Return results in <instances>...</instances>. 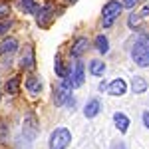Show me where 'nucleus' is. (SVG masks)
<instances>
[{
	"instance_id": "1",
	"label": "nucleus",
	"mask_w": 149,
	"mask_h": 149,
	"mask_svg": "<svg viewBox=\"0 0 149 149\" xmlns=\"http://www.w3.org/2000/svg\"><path fill=\"white\" fill-rule=\"evenodd\" d=\"M72 141V133L66 127H58L50 135V149H66Z\"/></svg>"
},
{
	"instance_id": "2",
	"label": "nucleus",
	"mask_w": 149,
	"mask_h": 149,
	"mask_svg": "<svg viewBox=\"0 0 149 149\" xmlns=\"http://www.w3.org/2000/svg\"><path fill=\"white\" fill-rule=\"evenodd\" d=\"M121 8H123V4L117 2V0H109V2L103 6V28H109V26L115 22V18L119 16Z\"/></svg>"
},
{
	"instance_id": "3",
	"label": "nucleus",
	"mask_w": 149,
	"mask_h": 149,
	"mask_svg": "<svg viewBox=\"0 0 149 149\" xmlns=\"http://www.w3.org/2000/svg\"><path fill=\"white\" fill-rule=\"evenodd\" d=\"M131 56H133V62H135L137 66H141V68H147V66H149V48H145L141 42L135 44L133 52H131Z\"/></svg>"
},
{
	"instance_id": "4",
	"label": "nucleus",
	"mask_w": 149,
	"mask_h": 149,
	"mask_svg": "<svg viewBox=\"0 0 149 149\" xmlns=\"http://www.w3.org/2000/svg\"><path fill=\"white\" fill-rule=\"evenodd\" d=\"M24 137L28 139V141H32V139L38 135V123H36V117L32 113H28L24 117V129H22Z\"/></svg>"
},
{
	"instance_id": "5",
	"label": "nucleus",
	"mask_w": 149,
	"mask_h": 149,
	"mask_svg": "<svg viewBox=\"0 0 149 149\" xmlns=\"http://www.w3.org/2000/svg\"><path fill=\"white\" fill-rule=\"evenodd\" d=\"M52 16H54V6H52V4H48L46 8H40V12L36 14V18H38V24H40V26H48V22H50Z\"/></svg>"
},
{
	"instance_id": "6",
	"label": "nucleus",
	"mask_w": 149,
	"mask_h": 149,
	"mask_svg": "<svg viewBox=\"0 0 149 149\" xmlns=\"http://www.w3.org/2000/svg\"><path fill=\"white\" fill-rule=\"evenodd\" d=\"M127 90V84L121 78H117V80H113L109 86H107V92L111 93V95H123Z\"/></svg>"
},
{
	"instance_id": "7",
	"label": "nucleus",
	"mask_w": 149,
	"mask_h": 149,
	"mask_svg": "<svg viewBox=\"0 0 149 149\" xmlns=\"http://www.w3.org/2000/svg\"><path fill=\"white\" fill-rule=\"evenodd\" d=\"M20 66L22 68H32L34 66V50H32V46H26L22 52V56H20Z\"/></svg>"
},
{
	"instance_id": "8",
	"label": "nucleus",
	"mask_w": 149,
	"mask_h": 149,
	"mask_svg": "<svg viewBox=\"0 0 149 149\" xmlns=\"http://www.w3.org/2000/svg\"><path fill=\"white\" fill-rule=\"evenodd\" d=\"M72 78H74V86L76 88H80V86H84V64L81 62H76V66H74V72H72Z\"/></svg>"
},
{
	"instance_id": "9",
	"label": "nucleus",
	"mask_w": 149,
	"mask_h": 149,
	"mask_svg": "<svg viewBox=\"0 0 149 149\" xmlns=\"http://www.w3.org/2000/svg\"><path fill=\"white\" fill-rule=\"evenodd\" d=\"M16 48H18V42H16V38H6V40H2V44H0V54H12V52H16Z\"/></svg>"
},
{
	"instance_id": "10",
	"label": "nucleus",
	"mask_w": 149,
	"mask_h": 149,
	"mask_svg": "<svg viewBox=\"0 0 149 149\" xmlns=\"http://www.w3.org/2000/svg\"><path fill=\"white\" fill-rule=\"evenodd\" d=\"M113 121H115V125H117V129H119L121 133H125V131H127V127H129V119H127L125 113H121V111L113 113Z\"/></svg>"
},
{
	"instance_id": "11",
	"label": "nucleus",
	"mask_w": 149,
	"mask_h": 149,
	"mask_svg": "<svg viewBox=\"0 0 149 149\" xmlns=\"http://www.w3.org/2000/svg\"><path fill=\"white\" fill-rule=\"evenodd\" d=\"M86 50H88V38H78L76 44H74V48H72V56L80 58Z\"/></svg>"
},
{
	"instance_id": "12",
	"label": "nucleus",
	"mask_w": 149,
	"mask_h": 149,
	"mask_svg": "<svg viewBox=\"0 0 149 149\" xmlns=\"http://www.w3.org/2000/svg\"><path fill=\"white\" fill-rule=\"evenodd\" d=\"M100 100H92V102L86 105V109H84V115L86 117H95V115L100 113Z\"/></svg>"
},
{
	"instance_id": "13",
	"label": "nucleus",
	"mask_w": 149,
	"mask_h": 149,
	"mask_svg": "<svg viewBox=\"0 0 149 149\" xmlns=\"http://www.w3.org/2000/svg\"><path fill=\"white\" fill-rule=\"evenodd\" d=\"M26 88H28L30 93H40L42 92V81H40V78H28L26 80Z\"/></svg>"
},
{
	"instance_id": "14",
	"label": "nucleus",
	"mask_w": 149,
	"mask_h": 149,
	"mask_svg": "<svg viewBox=\"0 0 149 149\" xmlns=\"http://www.w3.org/2000/svg\"><path fill=\"white\" fill-rule=\"evenodd\" d=\"M20 6H22V10L28 12V14H38V12H40V4H36L34 0H22Z\"/></svg>"
},
{
	"instance_id": "15",
	"label": "nucleus",
	"mask_w": 149,
	"mask_h": 149,
	"mask_svg": "<svg viewBox=\"0 0 149 149\" xmlns=\"http://www.w3.org/2000/svg\"><path fill=\"white\" fill-rule=\"evenodd\" d=\"M95 48H97V52H102V54H107V52H109V42H107V38L103 34H100L95 38Z\"/></svg>"
},
{
	"instance_id": "16",
	"label": "nucleus",
	"mask_w": 149,
	"mask_h": 149,
	"mask_svg": "<svg viewBox=\"0 0 149 149\" xmlns=\"http://www.w3.org/2000/svg\"><path fill=\"white\" fill-rule=\"evenodd\" d=\"M131 88H133V92H135V93H143L145 90H147V81L143 80L141 76H135V78H133V84H131Z\"/></svg>"
},
{
	"instance_id": "17",
	"label": "nucleus",
	"mask_w": 149,
	"mask_h": 149,
	"mask_svg": "<svg viewBox=\"0 0 149 149\" xmlns=\"http://www.w3.org/2000/svg\"><path fill=\"white\" fill-rule=\"evenodd\" d=\"M90 72H92L93 76H103V72H105V64L100 62V60H92V64H90Z\"/></svg>"
},
{
	"instance_id": "18",
	"label": "nucleus",
	"mask_w": 149,
	"mask_h": 149,
	"mask_svg": "<svg viewBox=\"0 0 149 149\" xmlns=\"http://www.w3.org/2000/svg\"><path fill=\"white\" fill-rule=\"evenodd\" d=\"M18 90H20V78H10V80L6 81V92L10 93V95L18 93Z\"/></svg>"
},
{
	"instance_id": "19",
	"label": "nucleus",
	"mask_w": 149,
	"mask_h": 149,
	"mask_svg": "<svg viewBox=\"0 0 149 149\" xmlns=\"http://www.w3.org/2000/svg\"><path fill=\"white\" fill-rule=\"evenodd\" d=\"M54 68H56V74H58V78H66L70 74V70L64 68V64H62V58L56 56V62H54Z\"/></svg>"
},
{
	"instance_id": "20",
	"label": "nucleus",
	"mask_w": 149,
	"mask_h": 149,
	"mask_svg": "<svg viewBox=\"0 0 149 149\" xmlns=\"http://www.w3.org/2000/svg\"><path fill=\"white\" fill-rule=\"evenodd\" d=\"M139 20H141V14H131V16H129V20H127L129 28H135V26L139 24Z\"/></svg>"
},
{
	"instance_id": "21",
	"label": "nucleus",
	"mask_w": 149,
	"mask_h": 149,
	"mask_svg": "<svg viewBox=\"0 0 149 149\" xmlns=\"http://www.w3.org/2000/svg\"><path fill=\"white\" fill-rule=\"evenodd\" d=\"M8 14H10V6L8 4H0V20L8 18Z\"/></svg>"
},
{
	"instance_id": "22",
	"label": "nucleus",
	"mask_w": 149,
	"mask_h": 149,
	"mask_svg": "<svg viewBox=\"0 0 149 149\" xmlns=\"http://www.w3.org/2000/svg\"><path fill=\"white\" fill-rule=\"evenodd\" d=\"M137 2H139V0H121V4H123L125 8H133Z\"/></svg>"
},
{
	"instance_id": "23",
	"label": "nucleus",
	"mask_w": 149,
	"mask_h": 149,
	"mask_svg": "<svg viewBox=\"0 0 149 149\" xmlns=\"http://www.w3.org/2000/svg\"><path fill=\"white\" fill-rule=\"evenodd\" d=\"M8 28H10V22H6V20H2V22H0V36L4 34V32H6Z\"/></svg>"
},
{
	"instance_id": "24",
	"label": "nucleus",
	"mask_w": 149,
	"mask_h": 149,
	"mask_svg": "<svg viewBox=\"0 0 149 149\" xmlns=\"http://www.w3.org/2000/svg\"><path fill=\"white\" fill-rule=\"evenodd\" d=\"M139 42H141L145 48H149V34H143L141 38H139Z\"/></svg>"
},
{
	"instance_id": "25",
	"label": "nucleus",
	"mask_w": 149,
	"mask_h": 149,
	"mask_svg": "<svg viewBox=\"0 0 149 149\" xmlns=\"http://www.w3.org/2000/svg\"><path fill=\"white\" fill-rule=\"evenodd\" d=\"M139 14H141V18H145V16L149 14V4H145V6L141 8V12H139Z\"/></svg>"
},
{
	"instance_id": "26",
	"label": "nucleus",
	"mask_w": 149,
	"mask_h": 149,
	"mask_svg": "<svg viewBox=\"0 0 149 149\" xmlns=\"http://www.w3.org/2000/svg\"><path fill=\"white\" fill-rule=\"evenodd\" d=\"M143 123H145V127L149 129V111H145V113H143Z\"/></svg>"
},
{
	"instance_id": "27",
	"label": "nucleus",
	"mask_w": 149,
	"mask_h": 149,
	"mask_svg": "<svg viewBox=\"0 0 149 149\" xmlns=\"http://www.w3.org/2000/svg\"><path fill=\"white\" fill-rule=\"evenodd\" d=\"M111 149H125V145L119 141V143H113V145H111Z\"/></svg>"
},
{
	"instance_id": "28",
	"label": "nucleus",
	"mask_w": 149,
	"mask_h": 149,
	"mask_svg": "<svg viewBox=\"0 0 149 149\" xmlns=\"http://www.w3.org/2000/svg\"><path fill=\"white\" fill-rule=\"evenodd\" d=\"M68 2H72V4H74V2H78V0H68Z\"/></svg>"
}]
</instances>
